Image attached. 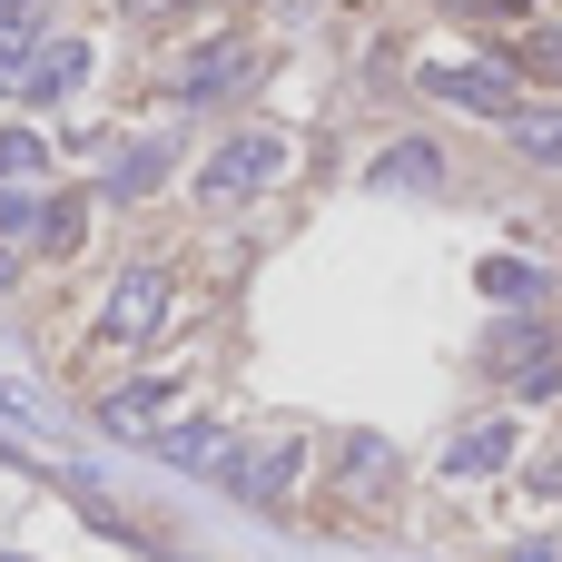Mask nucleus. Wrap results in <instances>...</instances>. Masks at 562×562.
<instances>
[{"label":"nucleus","instance_id":"obj_1","mask_svg":"<svg viewBox=\"0 0 562 562\" xmlns=\"http://www.w3.org/2000/svg\"><path fill=\"white\" fill-rule=\"evenodd\" d=\"M277 168H286V138H277V128H247V138H227V148L198 168V198H207V207H237V198L277 188Z\"/></svg>","mask_w":562,"mask_h":562},{"label":"nucleus","instance_id":"obj_2","mask_svg":"<svg viewBox=\"0 0 562 562\" xmlns=\"http://www.w3.org/2000/svg\"><path fill=\"white\" fill-rule=\"evenodd\" d=\"M484 366H494L514 395H553V385H562V346L543 336V326H504V336L484 346Z\"/></svg>","mask_w":562,"mask_h":562},{"label":"nucleus","instance_id":"obj_3","mask_svg":"<svg viewBox=\"0 0 562 562\" xmlns=\"http://www.w3.org/2000/svg\"><path fill=\"white\" fill-rule=\"evenodd\" d=\"M168 296H178V286H168V267H128V277L109 286V316H99V326H109L119 346H138V336H158V326H168Z\"/></svg>","mask_w":562,"mask_h":562},{"label":"nucleus","instance_id":"obj_4","mask_svg":"<svg viewBox=\"0 0 562 562\" xmlns=\"http://www.w3.org/2000/svg\"><path fill=\"white\" fill-rule=\"evenodd\" d=\"M425 89H435V99H454V109L514 119V69H494V59H435V69H425Z\"/></svg>","mask_w":562,"mask_h":562},{"label":"nucleus","instance_id":"obj_5","mask_svg":"<svg viewBox=\"0 0 562 562\" xmlns=\"http://www.w3.org/2000/svg\"><path fill=\"white\" fill-rule=\"evenodd\" d=\"M296 474H306V445H296V435H277V445L237 454V474H227V484H237V494H247L257 514H277V504L296 494Z\"/></svg>","mask_w":562,"mask_h":562},{"label":"nucleus","instance_id":"obj_6","mask_svg":"<svg viewBox=\"0 0 562 562\" xmlns=\"http://www.w3.org/2000/svg\"><path fill=\"white\" fill-rule=\"evenodd\" d=\"M158 454H168L178 474H237V435H227V425H207V415L158 425Z\"/></svg>","mask_w":562,"mask_h":562},{"label":"nucleus","instance_id":"obj_7","mask_svg":"<svg viewBox=\"0 0 562 562\" xmlns=\"http://www.w3.org/2000/svg\"><path fill=\"white\" fill-rule=\"evenodd\" d=\"M247 69H257V49H237V40H217V49H188V69H178V99H227V89H247Z\"/></svg>","mask_w":562,"mask_h":562},{"label":"nucleus","instance_id":"obj_8","mask_svg":"<svg viewBox=\"0 0 562 562\" xmlns=\"http://www.w3.org/2000/svg\"><path fill=\"white\" fill-rule=\"evenodd\" d=\"M168 395H178V385H128V395H109V405H99V425H109V435H128V445H158Z\"/></svg>","mask_w":562,"mask_h":562},{"label":"nucleus","instance_id":"obj_9","mask_svg":"<svg viewBox=\"0 0 562 562\" xmlns=\"http://www.w3.org/2000/svg\"><path fill=\"white\" fill-rule=\"evenodd\" d=\"M504 464H514V425H474V435L445 445V474H464V484L474 474H504Z\"/></svg>","mask_w":562,"mask_h":562},{"label":"nucleus","instance_id":"obj_10","mask_svg":"<svg viewBox=\"0 0 562 562\" xmlns=\"http://www.w3.org/2000/svg\"><path fill=\"white\" fill-rule=\"evenodd\" d=\"M79 79H89V49H79V40H49V49L30 59V79H20V89H30V99H69Z\"/></svg>","mask_w":562,"mask_h":562},{"label":"nucleus","instance_id":"obj_11","mask_svg":"<svg viewBox=\"0 0 562 562\" xmlns=\"http://www.w3.org/2000/svg\"><path fill=\"white\" fill-rule=\"evenodd\" d=\"M375 188H425V198H435V188H445V158H435L425 138H405V148L375 158Z\"/></svg>","mask_w":562,"mask_h":562},{"label":"nucleus","instance_id":"obj_12","mask_svg":"<svg viewBox=\"0 0 562 562\" xmlns=\"http://www.w3.org/2000/svg\"><path fill=\"white\" fill-rule=\"evenodd\" d=\"M504 128H514V148H524L533 168H562V109H514Z\"/></svg>","mask_w":562,"mask_h":562},{"label":"nucleus","instance_id":"obj_13","mask_svg":"<svg viewBox=\"0 0 562 562\" xmlns=\"http://www.w3.org/2000/svg\"><path fill=\"white\" fill-rule=\"evenodd\" d=\"M158 178H168V148H158V138H148V148H119V168H109V198H148Z\"/></svg>","mask_w":562,"mask_h":562},{"label":"nucleus","instance_id":"obj_14","mask_svg":"<svg viewBox=\"0 0 562 562\" xmlns=\"http://www.w3.org/2000/svg\"><path fill=\"white\" fill-rule=\"evenodd\" d=\"M474 286H484V296H504V306H524V296H543V267H524V257H484V267H474Z\"/></svg>","mask_w":562,"mask_h":562},{"label":"nucleus","instance_id":"obj_15","mask_svg":"<svg viewBox=\"0 0 562 562\" xmlns=\"http://www.w3.org/2000/svg\"><path fill=\"white\" fill-rule=\"evenodd\" d=\"M40 227H49V198L0 188V247H40Z\"/></svg>","mask_w":562,"mask_h":562},{"label":"nucleus","instance_id":"obj_16","mask_svg":"<svg viewBox=\"0 0 562 562\" xmlns=\"http://www.w3.org/2000/svg\"><path fill=\"white\" fill-rule=\"evenodd\" d=\"M49 168V148H40V128H0V188H30Z\"/></svg>","mask_w":562,"mask_h":562},{"label":"nucleus","instance_id":"obj_17","mask_svg":"<svg viewBox=\"0 0 562 562\" xmlns=\"http://www.w3.org/2000/svg\"><path fill=\"white\" fill-rule=\"evenodd\" d=\"M79 227H89V198H79V188H59V198H49V227H40V247H49V257H69V247H79Z\"/></svg>","mask_w":562,"mask_h":562},{"label":"nucleus","instance_id":"obj_18","mask_svg":"<svg viewBox=\"0 0 562 562\" xmlns=\"http://www.w3.org/2000/svg\"><path fill=\"white\" fill-rule=\"evenodd\" d=\"M385 474H395V454H385V435H356V445H346V484L366 494V484H385Z\"/></svg>","mask_w":562,"mask_h":562},{"label":"nucleus","instance_id":"obj_19","mask_svg":"<svg viewBox=\"0 0 562 562\" xmlns=\"http://www.w3.org/2000/svg\"><path fill=\"white\" fill-rule=\"evenodd\" d=\"M30 59H40V49H30V20H0V89H20Z\"/></svg>","mask_w":562,"mask_h":562},{"label":"nucleus","instance_id":"obj_20","mask_svg":"<svg viewBox=\"0 0 562 562\" xmlns=\"http://www.w3.org/2000/svg\"><path fill=\"white\" fill-rule=\"evenodd\" d=\"M524 69H533V79H562V30H533V40H524Z\"/></svg>","mask_w":562,"mask_h":562},{"label":"nucleus","instance_id":"obj_21","mask_svg":"<svg viewBox=\"0 0 562 562\" xmlns=\"http://www.w3.org/2000/svg\"><path fill=\"white\" fill-rule=\"evenodd\" d=\"M128 20H168V10H188V0H119Z\"/></svg>","mask_w":562,"mask_h":562},{"label":"nucleus","instance_id":"obj_22","mask_svg":"<svg viewBox=\"0 0 562 562\" xmlns=\"http://www.w3.org/2000/svg\"><path fill=\"white\" fill-rule=\"evenodd\" d=\"M533 494H562V454H553V464H543V474H533Z\"/></svg>","mask_w":562,"mask_h":562},{"label":"nucleus","instance_id":"obj_23","mask_svg":"<svg viewBox=\"0 0 562 562\" xmlns=\"http://www.w3.org/2000/svg\"><path fill=\"white\" fill-rule=\"evenodd\" d=\"M30 10H40V0H0V20H30Z\"/></svg>","mask_w":562,"mask_h":562},{"label":"nucleus","instance_id":"obj_24","mask_svg":"<svg viewBox=\"0 0 562 562\" xmlns=\"http://www.w3.org/2000/svg\"><path fill=\"white\" fill-rule=\"evenodd\" d=\"M10 277H20V257H10V247H0V286H10Z\"/></svg>","mask_w":562,"mask_h":562},{"label":"nucleus","instance_id":"obj_25","mask_svg":"<svg viewBox=\"0 0 562 562\" xmlns=\"http://www.w3.org/2000/svg\"><path fill=\"white\" fill-rule=\"evenodd\" d=\"M454 10H494V0H454Z\"/></svg>","mask_w":562,"mask_h":562}]
</instances>
